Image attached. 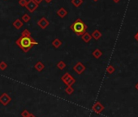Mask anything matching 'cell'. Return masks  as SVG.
Returning <instances> with one entry per match:
<instances>
[{
  "mask_svg": "<svg viewBox=\"0 0 138 117\" xmlns=\"http://www.w3.org/2000/svg\"><path fill=\"white\" fill-rule=\"evenodd\" d=\"M16 44L18 47L21 49L24 53H27L34 46H37L38 42L31 36L30 31L25 29L23 30L21 36L16 41Z\"/></svg>",
  "mask_w": 138,
  "mask_h": 117,
  "instance_id": "obj_1",
  "label": "cell"
},
{
  "mask_svg": "<svg viewBox=\"0 0 138 117\" xmlns=\"http://www.w3.org/2000/svg\"><path fill=\"white\" fill-rule=\"evenodd\" d=\"M88 27L81 19L78 18L70 25V29L72 31L76 36H82L86 32Z\"/></svg>",
  "mask_w": 138,
  "mask_h": 117,
  "instance_id": "obj_2",
  "label": "cell"
},
{
  "mask_svg": "<svg viewBox=\"0 0 138 117\" xmlns=\"http://www.w3.org/2000/svg\"><path fill=\"white\" fill-rule=\"evenodd\" d=\"M61 81L67 86H72L76 83V79L69 72H66L61 77Z\"/></svg>",
  "mask_w": 138,
  "mask_h": 117,
  "instance_id": "obj_3",
  "label": "cell"
},
{
  "mask_svg": "<svg viewBox=\"0 0 138 117\" xmlns=\"http://www.w3.org/2000/svg\"><path fill=\"white\" fill-rule=\"evenodd\" d=\"M85 70H86L85 65H84V64L81 62H77L73 67V71L76 72L78 75H81Z\"/></svg>",
  "mask_w": 138,
  "mask_h": 117,
  "instance_id": "obj_4",
  "label": "cell"
},
{
  "mask_svg": "<svg viewBox=\"0 0 138 117\" xmlns=\"http://www.w3.org/2000/svg\"><path fill=\"white\" fill-rule=\"evenodd\" d=\"M11 102V98L7 93H3L0 95V103H1L3 106L4 107L8 106Z\"/></svg>",
  "mask_w": 138,
  "mask_h": 117,
  "instance_id": "obj_5",
  "label": "cell"
},
{
  "mask_svg": "<svg viewBox=\"0 0 138 117\" xmlns=\"http://www.w3.org/2000/svg\"><path fill=\"white\" fill-rule=\"evenodd\" d=\"M104 109H105V107L101 104L100 102H96L93 105V107H92V110H93V112L95 113V114H101V112H103L104 111Z\"/></svg>",
  "mask_w": 138,
  "mask_h": 117,
  "instance_id": "obj_6",
  "label": "cell"
},
{
  "mask_svg": "<svg viewBox=\"0 0 138 117\" xmlns=\"http://www.w3.org/2000/svg\"><path fill=\"white\" fill-rule=\"evenodd\" d=\"M38 4L36 3L33 0H28V2H27V4L25 6V8L29 11V12H31V13H33V11H35L36 10L38 9Z\"/></svg>",
  "mask_w": 138,
  "mask_h": 117,
  "instance_id": "obj_7",
  "label": "cell"
},
{
  "mask_svg": "<svg viewBox=\"0 0 138 117\" xmlns=\"http://www.w3.org/2000/svg\"><path fill=\"white\" fill-rule=\"evenodd\" d=\"M38 25L41 29H46L48 26L50 25V21L48 20L46 17H41V19L38 21Z\"/></svg>",
  "mask_w": 138,
  "mask_h": 117,
  "instance_id": "obj_8",
  "label": "cell"
},
{
  "mask_svg": "<svg viewBox=\"0 0 138 117\" xmlns=\"http://www.w3.org/2000/svg\"><path fill=\"white\" fill-rule=\"evenodd\" d=\"M34 68L37 70L38 72H42L45 68V64L41 62V61H38L37 63L35 64L34 65Z\"/></svg>",
  "mask_w": 138,
  "mask_h": 117,
  "instance_id": "obj_9",
  "label": "cell"
},
{
  "mask_svg": "<svg viewBox=\"0 0 138 117\" xmlns=\"http://www.w3.org/2000/svg\"><path fill=\"white\" fill-rule=\"evenodd\" d=\"M12 25L14 26V28L17 30L20 29L23 26H24V23L20 19H16L13 23H12Z\"/></svg>",
  "mask_w": 138,
  "mask_h": 117,
  "instance_id": "obj_10",
  "label": "cell"
},
{
  "mask_svg": "<svg viewBox=\"0 0 138 117\" xmlns=\"http://www.w3.org/2000/svg\"><path fill=\"white\" fill-rule=\"evenodd\" d=\"M68 11L64 8H60L57 11V16H59L60 18H64L66 16L68 15Z\"/></svg>",
  "mask_w": 138,
  "mask_h": 117,
  "instance_id": "obj_11",
  "label": "cell"
},
{
  "mask_svg": "<svg viewBox=\"0 0 138 117\" xmlns=\"http://www.w3.org/2000/svg\"><path fill=\"white\" fill-rule=\"evenodd\" d=\"M101 36H103V34H101V33L99 31L98 29H95L94 31L92 33V34H91V37L93 38V39H95V40H99L101 38Z\"/></svg>",
  "mask_w": 138,
  "mask_h": 117,
  "instance_id": "obj_12",
  "label": "cell"
},
{
  "mask_svg": "<svg viewBox=\"0 0 138 117\" xmlns=\"http://www.w3.org/2000/svg\"><path fill=\"white\" fill-rule=\"evenodd\" d=\"M81 39L84 42H85V43H89V42L91 41L92 39V37H91V34H89V33L85 32V33H84L82 36H81Z\"/></svg>",
  "mask_w": 138,
  "mask_h": 117,
  "instance_id": "obj_13",
  "label": "cell"
},
{
  "mask_svg": "<svg viewBox=\"0 0 138 117\" xmlns=\"http://www.w3.org/2000/svg\"><path fill=\"white\" fill-rule=\"evenodd\" d=\"M51 44H52V46L55 47V48L58 49V48H59L63 45V42L61 40H59V38H55V39H54L52 41Z\"/></svg>",
  "mask_w": 138,
  "mask_h": 117,
  "instance_id": "obj_14",
  "label": "cell"
},
{
  "mask_svg": "<svg viewBox=\"0 0 138 117\" xmlns=\"http://www.w3.org/2000/svg\"><path fill=\"white\" fill-rule=\"evenodd\" d=\"M92 54L95 59H99L100 57H101V55H103V52H101V51L99 50V49H95L93 51Z\"/></svg>",
  "mask_w": 138,
  "mask_h": 117,
  "instance_id": "obj_15",
  "label": "cell"
},
{
  "mask_svg": "<svg viewBox=\"0 0 138 117\" xmlns=\"http://www.w3.org/2000/svg\"><path fill=\"white\" fill-rule=\"evenodd\" d=\"M71 4H72L75 8H79L83 4L84 0H71Z\"/></svg>",
  "mask_w": 138,
  "mask_h": 117,
  "instance_id": "obj_16",
  "label": "cell"
},
{
  "mask_svg": "<svg viewBox=\"0 0 138 117\" xmlns=\"http://www.w3.org/2000/svg\"><path fill=\"white\" fill-rule=\"evenodd\" d=\"M30 20H31V16H29V15H28L27 13L24 14V15L22 16V17H21V20H22L23 22H25V23L29 22V21H30Z\"/></svg>",
  "mask_w": 138,
  "mask_h": 117,
  "instance_id": "obj_17",
  "label": "cell"
},
{
  "mask_svg": "<svg viewBox=\"0 0 138 117\" xmlns=\"http://www.w3.org/2000/svg\"><path fill=\"white\" fill-rule=\"evenodd\" d=\"M66 66H67V65H66V64L63 62V60L59 61V62H58L57 64H56V67H58L59 70H63L65 67H66Z\"/></svg>",
  "mask_w": 138,
  "mask_h": 117,
  "instance_id": "obj_18",
  "label": "cell"
},
{
  "mask_svg": "<svg viewBox=\"0 0 138 117\" xmlns=\"http://www.w3.org/2000/svg\"><path fill=\"white\" fill-rule=\"evenodd\" d=\"M65 92H66V94H68V95H71L74 93V88L72 86H67V87L65 88Z\"/></svg>",
  "mask_w": 138,
  "mask_h": 117,
  "instance_id": "obj_19",
  "label": "cell"
},
{
  "mask_svg": "<svg viewBox=\"0 0 138 117\" xmlns=\"http://www.w3.org/2000/svg\"><path fill=\"white\" fill-rule=\"evenodd\" d=\"M106 72L108 73V74H112V73L115 72V68L113 67V65H109L107 67H106Z\"/></svg>",
  "mask_w": 138,
  "mask_h": 117,
  "instance_id": "obj_20",
  "label": "cell"
},
{
  "mask_svg": "<svg viewBox=\"0 0 138 117\" xmlns=\"http://www.w3.org/2000/svg\"><path fill=\"white\" fill-rule=\"evenodd\" d=\"M8 67V64L4 62V61H1L0 62V70L1 71H5Z\"/></svg>",
  "mask_w": 138,
  "mask_h": 117,
  "instance_id": "obj_21",
  "label": "cell"
},
{
  "mask_svg": "<svg viewBox=\"0 0 138 117\" xmlns=\"http://www.w3.org/2000/svg\"><path fill=\"white\" fill-rule=\"evenodd\" d=\"M20 115H21V116H22V117H28L29 115H31V113L29 112L28 110L25 109V110H24L23 112H21V114H20Z\"/></svg>",
  "mask_w": 138,
  "mask_h": 117,
  "instance_id": "obj_22",
  "label": "cell"
},
{
  "mask_svg": "<svg viewBox=\"0 0 138 117\" xmlns=\"http://www.w3.org/2000/svg\"><path fill=\"white\" fill-rule=\"evenodd\" d=\"M27 2H28V0H19V2H18V3H19L21 7H24V8H25V6L27 4Z\"/></svg>",
  "mask_w": 138,
  "mask_h": 117,
  "instance_id": "obj_23",
  "label": "cell"
},
{
  "mask_svg": "<svg viewBox=\"0 0 138 117\" xmlns=\"http://www.w3.org/2000/svg\"><path fill=\"white\" fill-rule=\"evenodd\" d=\"M33 1L36 3H37V4H40V3H41V2H42L43 1V0H33Z\"/></svg>",
  "mask_w": 138,
  "mask_h": 117,
  "instance_id": "obj_24",
  "label": "cell"
},
{
  "mask_svg": "<svg viewBox=\"0 0 138 117\" xmlns=\"http://www.w3.org/2000/svg\"><path fill=\"white\" fill-rule=\"evenodd\" d=\"M134 38H135V39L138 42V32H137V33L134 35Z\"/></svg>",
  "mask_w": 138,
  "mask_h": 117,
  "instance_id": "obj_25",
  "label": "cell"
},
{
  "mask_svg": "<svg viewBox=\"0 0 138 117\" xmlns=\"http://www.w3.org/2000/svg\"><path fill=\"white\" fill-rule=\"evenodd\" d=\"M44 1H45L46 3H50L53 1V0H44Z\"/></svg>",
  "mask_w": 138,
  "mask_h": 117,
  "instance_id": "obj_26",
  "label": "cell"
},
{
  "mask_svg": "<svg viewBox=\"0 0 138 117\" xmlns=\"http://www.w3.org/2000/svg\"><path fill=\"white\" fill-rule=\"evenodd\" d=\"M135 89H136V90L138 91V82H137V83H136V84L135 85Z\"/></svg>",
  "mask_w": 138,
  "mask_h": 117,
  "instance_id": "obj_27",
  "label": "cell"
},
{
  "mask_svg": "<svg viewBox=\"0 0 138 117\" xmlns=\"http://www.w3.org/2000/svg\"><path fill=\"white\" fill-rule=\"evenodd\" d=\"M112 1H113L114 3H118L119 1H120V0H112Z\"/></svg>",
  "mask_w": 138,
  "mask_h": 117,
  "instance_id": "obj_28",
  "label": "cell"
},
{
  "mask_svg": "<svg viewBox=\"0 0 138 117\" xmlns=\"http://www.w3.org/2000/svg\"><path fill=\"white\" fill-rule=\"evenodd\" d=\"M28 117H36V116H35V115H34L33 114H32V113H31V115H29Z\"/></svg>",
  "mask_w": 138,
  "mask_h": 117,
  "instance_id": "obj_29",
  "label": "cell"
},
{
  "mask_svg": "<svg viewBox=\"0 0 138 117\" xmlns=\"http://www.w3.org/2000/svg\"><path fill=\"white\" fill-rule=\"evenodd\" d=\"M93 2H98V0H93Z\"/></svg>",
  "mask_w": 138,
  "mask_h": 117,
  "instance_id": "obj_30",
  "label": "cell"
},
{
  "mask_svg": "<svg viewBox=\"0 0 138 117\" xmlns=\"http://www.w3.org/2000/svg\"><path fill=\"white\" fill-rule=\"evenodd\" d=\"M5 1H7V0H5Z\"/></svg>",
  "mask_w": 138,
  "mask_h": 117,
  "instance_id": "obj_31",
  "label": "cell"
}]
</instances>
